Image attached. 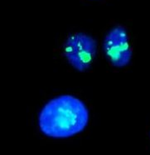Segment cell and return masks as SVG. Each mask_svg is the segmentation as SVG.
Listing matches in <instances>:
<instances>
[{
    "mask_svg": "<svg viewBox=\"0 0 150 155\" xmlns=\"http://www.w3.org/2000/svg\"><path fill=\"white\" fill-rule=\"evenodd\" d=\"M89 111L83 102L71 95L52 99L41 110L38 125L42 133L54 138L78 134L86 128Z\"/></svg>",
    "mask_w": 150,
    "mask_h": 155,
    "instance_id": "1",
    "label": "cell"
},
{
    "mask_svg": "<svg viewBox=\"0 0 150 155\" xmlns=\"http://www.w3.org/2000/svg\"><path fill=\"white\" fill-rule=\"evenodd\" d=\"M97 44L93 38L85 33H75L68 36L63 44V54L72 67L83 72L93 63Z\"/></svg>",
    "mask_w": 150,
    "mask_h": 155,
    "instance_id": "2",
    "label": "cell"
},
{
    "mask_svg": "<svg viewBox=\"0 0 150 155\" xmlns=\"http://www.w3.org/2000/svg\"><path fill=\"white\" fill-rule=\"evenodd\" d=\"M105 56L113 66L123 68L132 58L130 35L123 26H115L105 35L103 43Z\"/></svg>",
    "mask_w": 150,
    "mask_h": 155,
    "instance_id": "3",
    "label": "cell"
}]
</instances>
